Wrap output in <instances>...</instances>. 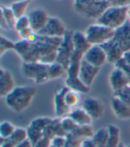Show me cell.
<instances>
[{
	"label": "cell",
	"instance_id": "6da1fadb",
	"mask_svg": "<svg viewBox=\"0 0 130 147\" xmlns=\"http://www.w3.org/2000/svg\"><path fill=\"white\" fill-rule=\"evenodd\" d=\"M36 94L37 91L33 86H15L13 90L5 97V105L13 112L20 113L30 105Z\"/></svg>",
	"mask_w": 130,
	"mask_h": 147
},
{
	"label": "cell",
	"instance_id": "7a4b0ae2",
	"mask_svg": "<svg viewBox=\"0 0 130 147\" xmlns=\"http://www.w3.org/2000/svg\"><path fill=\"white\" fill-rule=\"evenodd\" d=\"M83 58V54L74 51L66 72V86L79 94H86L89 92L90 89V88L84 85L79 80V70Z\"/></svg>",
	"mask_w": 130,
	"mask_h": 147
},
{
	"label": "cell",
	"instance_id": "3957f363",
	"mask_svg": "<svg viewBox=\"0 0 130 147\" xmlns=\"http://www.w3.org/2000/svg\"><path fill=\"white\" fill-rule=\"evenodd\" d=\"M109 6V0H74L75 12L88 19L97 20Z\"/></svg>",
	"mask_w": 130,
	"mask_h": 147
},
{
	"label": "cell",
	"instance_id": "277c9868",
	"mask_svg": "<svg viewBox=\"0 0 130 147\" xmlns=\"http://www.w3.org/2000/svg\"><path fill=\"white\" fill-rule=\"evenodd\" d=\"M128 10V6H109L96 20V23L116 30L127 22Z\"/></svg>",
	"mask_w": 130,
	"mask_h": 147
},
{
	"label": "cell",
	"instance_id": "5b68a950",
	"mask_svg": "<svg viewBox=\"0 0 130 147\" xmlns=\"http://www.w3.org/2000/svg\"><path fill=\"white\" fill-rule=\"evenodd\" d=\"M85 35L92 46H102L114 38L115 30L99 23L91 24Z\"/></svg>",
	"mask_w": 130,
	"mask_h": 147
},
{
	"label": "cell",
	"instance_id": "8992f818",
	"mask_svg": "<svg viewBox=\"0 0 130 147\" xmlns=\"http://www.w3.org/2000/svg\"><path fill=\"white\" fill-rule=\"evenodd\" d=\"M48 66L41 63H22V72L26 79L36 84H43L49 81Z\"/></svg>",
	"mask_w": 130,
	"mask_h": 147
},
{
	"label": "cell",
	"instance_id": "52a82bcc",
	"mask_svg": "<svg viewBox=\"0 0 130 147\" xmlns=\"http://www.w3.org/2000/svg\"><path fill=\"white\" fill-rule=\"evenodd\" d=\"M72 35L73 31H67L65 36L63 38L62 44H61L58 54H57V59L56 62L62 64L67 71V69L70 64L71 56L74 53V47L72 42Z\"/></svg>",
	"mask_w": 130,
	"mask_h": 147
},
{
	"label": "cell",
	"instance_id": "ba28073f",
	"mask_svg": "<svg viewBox=\"0 0 130 147\" xmlns=\"http://www.w3.org/2000/svg\"><path fill=\"white\" fill-rule=\"evenodd\" d=\"M68 30H66L63 22L56 17H49V20L40 32L38 34L40 36L53 37V38H63Z\"/></svg>",
	"mask_w": 130,
	"mask_h": 147
},
{
	"label": "cell",
	"instance_id": "9c48e42d",
	"mask_svg": "<svg viewBox=\"0 0 130 147\" xmlns=\"http://www.w3.org/2000/svg\"><path fill=\"white\" fill-rule=\"evenodd\" d=\"M109 82H110V88L113 91L114 94L125 90L130 86L129 80L126 73L117 67H115L114 70L110 72Z\"/></svg>",
	"mask_w": 130,
	"mask_h": 147
},
{
	"label": "cell",
	"instance_id": "30bf717a",
	"mask_svg": "<svg viewBox=\"0 0 130 147\" xmlns=\"http://www.w3.org/2000/svg\"><path fill=\"white\" fill-rule=\"evenodd\" d=\"M83 59L86 62L97 68H101L106 62H108L106 53L102 46H92L84 55Z\"/></svg>",
	"mask_w": 130,
	"mask_h": 147
},
{
	"label": "cell",
	"instance_id": "8fae6325",
	"mask_svg": "<svg viewBox=\"0 0 130 147\" xmlns=\"http://www.w3.org/2000/svg\"><path fill=\"white\" fill-rule=\"evenodd\" d=\"M28 17L30 20V28L36 33L40 32L44 29L49 20L47 13L45 10L41 9V8H37V9L32 10L29 13Z\"/></svg>",
	"mask_w": 130,
	"mask_h": 147
},
{
	"label": "cell",
	"instance_id": "7c38bea8",
	"mask_svg": "<svg viewBox=\"0 0 130 147\" xmlns=\"http://www.w3.org/2000/svg\"><path fill=\"white\" fill-rule=\"evenodd\" d=\"M82 108L88 112L93 120H96L102 118L104 112L103 106L101 100L95 97H88L83 101Z\"/></svg>",
	"mask_w": 130,
	"mask_h": 147
},
{
	"label": "cell",
	"instance_id": "4fadbf2b",
	"mask_svg": "<svg viewBox=\"0 0 130 147\" xmlns=\"http://www.w3.org/2000/svg\"><path fill=\"white\" fill-rule=\"evenodd\" d=\"M99 71H100V68H97L90 64L89 63L86 62L83 59L79 70V80L84 85L90 88L91 85L94 83L95 78L98 75Z\"/></svg>",
	"mask_w": 130,
	"mask_h": 147
},
{
	"label": "cell",
	"instance_id": "5bb4252c",
	"mask_svg": "<svg viewBox=\"0 0 130 147\" xmlns=\"http://www.w3.org/2000/svg\"><path fill=\"white\" fill-rule=\"evenodd\" d=\"M70 89L67 86H63L55 96L54 98V105H55V112L57 117L63 118L67 116L71 112V110L65 102V94Z\"/></svg>",
	"mask_w": 130,
	"mask_h": 147
},
{
	"label": "cell",
	"instance_id": "9a60e30c",
	"mask_svg": "<svg viewBox=\"0 0 130 147\" xmlns=\"http://www.w3.org/2000/svg\"><path fill=\"white\" fill-rule=\"evenodd\" d=\"M110 106L115 116L119 119H130V105L120 97L113 96L110 100Z\"/></svg>",
	"mask_w": 130,
	"mask_h": 147
},
{
	"label": "cell",
	"instance_id": "2e32d148",
	"mask_svg": "<svg viewBox=\"0 0 130 147\" xmlns=\"http://www.w3.org/2000/svg\"><path fill=\"white\" fill-rule=\"evenodd\" d=\"M102 47L104 49L106 53L108 63L115 65L119 60L122 59L124 52L114 39L102 45Z\"/></svg>",
	"mask_w": 130,
	"mask_h": 147
},
{
	"label": "cell",
	"instance_id": "e0dca14e",
	"mask_svg": "<svg viewBox=\"0 0 130 147\" xmlns=\"http://www.w3.org/2000/svg\"><path fill=\"white\" fill-rule=\"evenodd\" d=\"M113 39L119 45L124 53L130 50V22L128 20L123 26L115 30Z\"/></svg>",
	"mask_w": 130,
	"mask_h": 147
},
{
	"label": "cell",
	"instance_id": "ac0fdd59",
	"mask_svg": "<svg viewBox=\"0 0 130 147\" xmlns=\"http://www.w3.org/2000/svg\"><path fill=\"white\" fill-rule=\"evenodd\" d=\"M14 88V80L12 73L2 68L0 70V96L5 97Z\"/></svg>",
	"mask_w": 130,
	"mask_h": 147
},
{
	"label": "cell",
	"instance_id": "d6986e66",
	"mask_svg": "<svg viewBox=\"0 0 130 147\" xmlns=\"http://www.w3.org/2000/svg\"><path fill=\"white\" fill-rule=\"evenodd\" d=\"M72 42H73L74 50L83 55H85L92 47L90 42L86 38L85 33L80 31H73Z\"/></svg>",
	"mask_w": 130,
	"mask_h": 147
},
{
	"label": "cell",
	"instance_id": "ffe728a7",
	"mask_svg": "<svg viewBox=\"0 0 130 147\" xmlns=\"http://www.w3.org/2000/svg\"><path fill=\"white\" fill-rule=\"evenodd\" d=\"M68 116L71 118L79 126H91L93 119L83 108H76L71 111Z\"/></svg>",
	"mask_w": 130,
	"mask_h": 147
},
{
	"label": "cell",
	"instance_id": "44dd1931",
	"mask_svg": "<svg viewBox=\"0 0 130 147\" xmlns=\"http://www.w3.org/2000/svg\"><path fill=\"white\" fill-rule=\"evenodd\" d=\"M107 127L109 131V136L106 147H119L121 144L119 128L115 125H110Z\"/></svg>",
	"mask_w": 130,
	"mask_h": 147
},
{
	"label": "cell",
	"instance_id": "7402d4cb",
	"mask_svg": "<svg viewBox=\"0 0 130 147\" xmlns=\"http://www.w3.org/2000/svg\"><path fill=\"white\" fill-rule=\"evenodd\" d=\"M109 131L108 127H102L95 132L92 137L94 143L97 147H106L108 142Z\"/></svg>",
	"mask_w": 130,
	"mask_h": 147
},
{
	"label": "cell",
	"instance_id": "603a6c76",
	"mask_svg": "<svg viewBox=\"0 0 130 147\" xmlns=\"http://www.w3.org/2000/svg\"><path fill=\"white\" fill-rule=\"evenodd\" d=\"M79 102H80V96L79 92L72 90L71 88L67 91V93L65 94V102L71 111L76 109L79 106Z\"/></svg>",
	"mask_w": 130,
	"mask_h": 147
},
{
	"label": "cell",
	"instance_id": "cb8c5ba5",
	"mask_svg": "<svg viewBox=\"0 0 130 147\" xmlns=\"http://www.w3.org/2000/svg\"><path fill=\"white\" fill-rule=\"evenodd\" d=\"M67 72L66 69L57 62L49 64L48 66V77L49 80H53L63 77Z\"/></svg>",
	"mask_w": 130,
	"mask_h": 147
},
{
	"label": "cell",
	"instance_id": "d4e9b609",
	"mask_svg": "<svg viewBox=\"0 0 130 147\" xmlns=\"http://www.w3.org/2000/svg\"><path fill=\"white\" fill-rule=\"evenodd\" d=\"M30 2V1H29V0H20V1L13 2L11 5L10 8L14 13L16 19H19L21 17L24 16L26 9L28 8Z\"/></svg>",
	"mask_w": 130,
	"mask_h": 147
},
{
	"label": "cell",
	"instance_id": "484cf974",
	"mask_svg": "<svg viewBox=\"0 0 130 147\" xmlns=\"http://www.w3.org/2000/svg\"><path fill=\"white\" fill-rule=\"evenodd\" d=\"M94 134V133L93 131L91 126H79L74 130V132L71 133V135H73L74 136H76L77 138H79L80 140L92 138Z\"/></svg>",
	"mask_w": 130,
	"mask_h": 147
},
{
	"label": "cell",
	"instance_id": "4316f807",
	"mask_svg": "<svg viewBox=\"0 0 130 147\" xmlns=\"http://www.w3.org/2000/svg\"><path fill=\"white\" fill-rule=\"evenodd\" d=\"M9 138L16 145H18V144L23 143L24 141L28 140L27 129H24L22 127H16L14 132Z\"/></svg>",
	"mask_w": 130,
	"mask_h": 147
},
{
	"label": "cell",
	"instance_id": "83f0119b",
	"mask_svg": "<svg viewBox=\"0 0 130 147\" xmlns=\"http://www.w3.org/2000/svg\"><path fill=\"white\" fill-rule=\"evenodd\" d=\"M1 16L4 17V19L5 20L6 23L8 24L10 29L14 28V25H15L17 19L10 7L1 5Z\"/></svg>",
	"mask_w": 130,
	"mask_h": 147
},
{
	"label": "cell",
	"instance_id": "f1b7e54d",
	"mask_svg": "<svg viewBox=\"0 0 130 147\" xmlns=\"http://www.w3.org/2000/svg\"><path fill=\"white\" fill-rule=\"evenodd\" d=\"M53 121V119L48 118V117H39L37 119H34L32 121L30 122V126L35 127L40 131H44L45 129L51 124V122Z\"/></svg>",
	"mask_w": 130,
	"mask_h": 147
},
{
	"label": "cell",
	"instance_id": "f546056e",
	"mask_svg": "<svg viewBox=\"0 0 130 147\" xmlns=\"http://www.w3.org/2000/svg\"><path fill=\"white\" fill-rule=\"evenodd\" d=\"M15 127L9 121H3L0 125V139L9 138L15 130Z\"/></svg>",
	"mask_w": 130,
	"mask_h": 147
},
{
	"label": "cell",
	"instance_id": "4dcf8cb0",
	"mask_svg": "<svg viewBox=\"0 0 130 147\" xmlns=\"http://www.w3.org/2000/svg\"><path fill=\"white\" fill-rule=\"evenodd\" d=\"M61 124H62L63 129L67 134H71L72 132H74L75 129L79 127V125L68 115L61 118Z\"/></svg>",
	"mask_w": 130,
	"mask_h": 147
},
{
	"label": "cell",
	"instance_id": "1f68e13d",
	"mask_svg": "<svg viewBox=\"0 0 130 147\" xmlns=\"http://www.w3.org/2000/svg\"><path fill=\"white\" fill-rule=\"evenodd\" d=\"M27 134H28V140L31 143L32 145L36 144L43 137V132L31 126L28 127Z\"/></svg>",
	"mask_w": 130,
	"mask_h": 147
},
{
	"label": "cell",
	"instance_id": "d6a6232c",
	"mask_svg": "<svg viewBox=\"0 0 130 147\" xmlns=\"http://www.w3.org/2000/svg\"><path fill=\"white\" fill-rule=\"evenodd\" d=\"M14 48H15L14 42L1 36V38H0V56H3L7 51L14 50Z\"/></svg>",
	"mask_w": 130,
	"mask_h": 147
},
{
	"label": "cell",
	"instance_id": "836d02e7",
	"mask_svg": "<svg viewBox=\"0 0 130 147\" xmlns=\"http://www.w3.org/2000/svg\"><path fill=\"white\" fill-rule=\"evenodd\" d=\"M29 27H30L29 17L24 15V16L21 17V18L16 20V22H15V25H14V30L17 32H19V31L26 29V28H29Z\"/></svg>",
	"mask_w": 130,
	"mask_h": 147
},
{
	"label": "cell",
	"instance_id": "e575fe53",
	"mask_svg": "<svg viewBox=\"0 0 130 147\" xmlns=\"http://www.w3.org/2000/svg\"><path fill=\"white\" fill-rule=\"evenodd\" d=\"M66 138H67L66 147H81V143L83 140L79 139V138H77L71 134H68Z\"/></svg>",
	"mask_w": 130,
	"mask_h": 147
},
{
	"label": "cell",
	"instance_id": "d590c367",
	"mask_svg": "<svg viewBox=\"0 0 130 147\" xmlns=\"http://www.w3.org/2000/svg\"><path fill=\"white\" fill-rule=\"evenodd\" d=\"M66 136H55L54 139H52V142H51L52 146L53 147H66V143H67Z\"/></svg>",
	"mask_w": 130,
	"mask_h": 147
},
{
	"label": "cell",
	"instance_id": "8d00e7d4",
	"mask_svg": "<svg viewBox=\"0 0 130 147\" xmlns=\"http://www.w3.org/2000/svg\"><path fill=\"white\" fill-rule=\"evenodd\" d=\"M18 33H19V36L22 38V40H29L30 38L36 32L34 31L30 27H29V28H26V29L19 31Z\"/></svg>",
	"mask_w": 130,
	"mask_h": 147
},
{
	"label": "cell",
	"instance_id": "74e56055",
	"mask_svg": "<svg viewBox=\"0 0 130 147\" xmlns=\"http://www.w3.org/2000/svg\"><path fill=\"white\" fill-rule=\"evenodd\" d=\"M115 67L120 69V70H122L126 73V75L127 76L128 80H129V82H130V67L123 61L122 59L119 60V61L115 64Z\"/></svg>",
	"mask_w": 130,
	"mask_h": 147
},
{
	"label": "cell",
	"instance_id": "f35d334b",
	"mask_svg": "<svg viewBox=\"0 0 130 147\" xmlns=\"http://www.w3.org/2000/svg\"><path fill=\"white\" fill-rule=\"evenodd\" d=\"M110 6L125 7L130 5V0H109Z\"/></svg>",
	"mask_w": 130,
	"mask_h": 147
},
{
	"label": "cell",
	"instance_id": "ab89813d",
	"mask_svg": "<svg viewBox=\"0 0 130 147\" xmlns=\"http://www.w3.org/2000/svg\"><path fill=\"white\" fill-rule=\"evenodd\" d=\"M51 142H52L51 139H49V138L43 136V137L36 144H34L33 147H51L52 146Z\"/></svg>",
	"mask_w": 130,
	"mask_h": 147
},
{
	"label": "cell",
	"instance_id": "60d3db41",
	"mask_svg": "<svg viewBox=\"0 0 130 147\" xmlns=\"http://www.w3.org/2000/svg\"><path fill=\"white\" fill-rule=\"evenodd\" d=\"M81 147H97L94 143L92 138H88V139H84L81 143Z\"/></svg>",
	"mask_w": 130,
	"mask_h": 147
},
{
	"label": "cell",
	"instance_id": "b9f144b4",
	"mask_svg": "<svg viewBox=\"0 0 130 147\" xmlns=\"http://www.w3.org/2000/svg\"><path fill=\"white\" fill-rule=\"evenodd\" d=\"M122 60L130 67V50L125 52L123 55V57H122Z\"/></svg>",
	"mask_w": 130,
	"mask_h": 147
},
{
	"label": "cell",
	"instance_id": "7bdbcfd3",
	"mask_svg": "<svg viewBox=\"0 0 130 147\" xmlns=\"http://www.w3.org/2000/svg\"><path fill=\"white\" fill-rule=\"evenodd\" d=\"M16 147H33V145L31 144V143H30L29 140H26V141H24L23 143L18 144Z\"/></svg>",
	"mask_w": 130,
	"mask_h": 147
},
{
	"label": "cell",
	"instance_id": "ee69618b",
	"mask_svg": "<svg viewBox=\"0 0 130 147\" xmlns=\"http://www.w3.org/2000/svg\"><path fill=\"white\" fill-rule=\"evenodd\" d=\"M127 19H128V21L130 22V8H129V10H128V14H127Z\"/></svg>",
	"mask_w": 130,
	"mask_h": 147
},
{
	"label": "cell",
	"instance_id": "f6af8a7d",
	"mask_svg": "<svg viewBox=\"0 0 130 147\" xmlns=\"http://www.w3.org/2000/svg\"><path fill=\"white\" fill-rule=\"evenodd\" d=\"M119 147H125V145H124V144H123L122 143H121V144H120V145H119Z\"/></svg>",
	"mask_w": 130,
	"mask_h": 147
},
{
	"label": "cell",
	"instance_id": "bcb514c9",
	"mask_svg": "<svg viewBox=\"0 0 130 147\" xmlns=\"http://www.w3.org/2000/svg\"><path fill=\"white\" fill-rule=\"evenodd\" d=\"M125 147H130V144H129V145H127V146H125Z\"/></svg>",
	"mask_w": 130,
	"mask_h": 147
},
{
	"label": "cell",
	"instance_id": "7dc6e473",
	"mask_svg": "<svg viewBox=\"0 0 130 147\" xmlns=\"http://www.w3.org/2000/svg\"><path fill=\"white\" fill-rule=\"evenodd\" d=\"M29 1H31V0H29Z\"/></svg>",
	"mask_w": 130,
	"mask_h": 147
},
{
	"label": "cell",
	"instance_id": "c3c4849f",
	"mask_svg": "<svg viewBox=\"0 0 130 147\" xmlns=\"http://www.w3.org/2000/svg\"><path fill=\"white\" fill-rule=\"evenodd\" d=\"M51 147H53V146H51Z\"/></svg>",
	"mask_w": 130,
	"mask_h": 147
}]
</instances>
